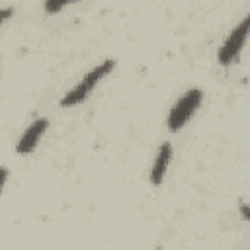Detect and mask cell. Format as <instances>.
Wrapping results in <instances>:
<instances>
[{
	"label": "cell",
	"instance_id": "cell-5",
	"mask_svg": "<svg viewBox=\"0 0 250 250\" xmlns=\"http://www.w3.org/2000/svg\"><path fill=\"white\" fill-rule=\"evenodd\" d=\"M170 160H172V145L164 143L158 148V152L154 156V162H152V168H150V184L152 186H160L164 182V176H166Z\"/></svg>",
	"mask_w": 250,
	"mask_h": 250
},
{
	"label": "cell",
	"instance_id": "cell-8",
	"mask_svg": "<svg viewBox=\"0 0 250 250\" xmlns=\"http://www.w3.org/2000/svg\"><path fill=\"white\" fill-rule=\"evenodd\" d=\"M12 12H14L12 8H2V10H0V25H2L10 16H12Z\"/></svg>",
	"mask_w": 250,
	"mask_h": 250
},
{
	"label": "cell",
	"instance_id": "cell-4",
	"mask_svg": "<svg viewBox=\"0 0 250 250\" xmlns=\"http://www.w3.org/2000/svg\"><path fill=\"white\" fill-rule=\"evenodd\" d=\"M47 127H49L47 117H39V119H35V121L23 131V135L20 137L16 150H18L20 154H29V152L37 146V143H39V139L43 137V133L47 131Z\"/></svg>",
	"mask_w": 250,
	"mask_h": 250
},
{
	"label": "cell",
	"instance_id": "cell-9",
	"mask_svg": "<svg viewBox=\"0 0 250 250\" xmlns=\"http://www.w3.org/2000/svg\"><path fill=\"white\" fill-rule=\"evenodd\" d=\"M240 213H242V219L248 221V207H246V203H240Z\"/></svg>",
	"mask_w": 250,
	"mask_h": 250
},
{
	"label": "cell",
	"instance_id": "cell-2",
	"mask_svg": "<svg viewBox=\"0 0 250 250\" xmlns=\"http://www.w3.org/2000/svg\"><path fill=\"white\" fill-rule=\"evenodd\" d=\"M201 100H203V92H201L199 88L188 90V92L172 105V109H170V113H168V119H166L168 129H170V131H180V129L189 121V117L195 113V109L199 107Z\"/></svg>",
	"mask_w": 250,
	"mask_h": 250
},
{
	"label": "cell",
	"instance_id": "cell-1",
	"mask_svg": "<svg viewBox=\"0 0 250 250\" xmlns=\"http://www.w3.org/2000/svg\"><path fill=\"white\" fill-rule=\"evenodd\" d=\"M113 66H115V61H113V59H107V61L100 62L98 66H94L90 72L84 74V78H82L72 90H68V92L62 96L61 105H64V107H72V105L82 104V102L90 96V92L96 88V84H98L105 74H109V72L113 70Z\"/></svg>",
	"mask_w": 250,
	"mask_h": 250
},
{
	"label": "cell",
	"instance_id": "cell-6",
	"mask_svg": "<svg viewBox=\"0 0 250 250\" xmlns=\"http://www.w3.org/2000/svg\"><path fill=\"white\" fill-rule=\"evenodd\" d=\"M64 6H66V2H64V0H57V2L47 0V2H45V10H47V12H51V14H55V12L62 10Z\"/></svg>",
	"mask_w": 250,
	"mask_h": 250
},
{
	"label": "cell",
	"instance_id": "cell-7",
	"mask_svg": "<svg viewBox=\"0 0 250 250\" xmlns=\"http://www.w3.org/2000/svg\"><path fill=\"white\" fill-rule=\"evenodd\" d=\"M6 180H8V168L6 166H0V193H2V188H4Z\"/></svg>",
	"mask_w": 250,
	"mask_h": 250
},
{
	"label": "cell",
	"instance_id": "cell-3",
	"mask_svg": "<svg viewBox=\"0 0 250 250\" xmlns=\"http://www.w3.org/2000/svg\"><path fill=\"white\" fill-rule=\"evenodd\" d=\"M248 23H250V16H246V18L229 33V37H227L225 43L221 45L217 59H219V62H221L223 66L230 64V62L238 57V53H240V49H242V45H244V41H246V35H248Z\"/></svg>",
	"mask_w": 250,
	"mask_h": 250
}]
</instances>
